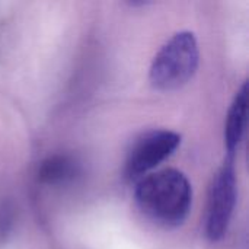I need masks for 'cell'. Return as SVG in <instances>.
Wrapping results in <instances>:
<instances>
[{
	"instance_id": "8992f818",
	"label": "cell",
	"mask_w": 249,
	"mask_h": 249,
	"mask_svg": "<svg viewBox=\"0 0 249 249\" xmlns=\"http://www.w3.org/2000/svg\"><path fill=\"white\" fill-rule=\"evenodd\" d=\"M77 174V163L63 155H55L48 159H45L39 168V179L50 185L64 184L70 179H73Z\"/></svg>"
},
{
	"instance_id": "277c9868",
	"label": "cell",
	"mask_w": 249,
	"mask_h": 249,
	"mask_svg": "<svg viewBox=\"0 0 249 249\" xmlns=\"http://www.w3.org/2000/svg\"><path fill=\"white\" fill-rule=\"evenodd\" d=\"M233 160L235 159L226 158L214 175L210 187L206 216V235L213 242L220 241L226 235L235 210L236 174Z\"/></svg>"
},
{
	"instance_id": "3957f363",
	"label": "cell",
	"mask_w": 249,
	"mask_h": 249,
	"mask_svg": "<svg viewBox=\"0 0 249 249\" xmlns=\"http://www.w3.org/2000/svg\"><path fill=\"white\" fill-rule=\"evenodd\" d=\"M181 144V136L171 130H152L137 137L127 152L124 175L128 181H139L166 160Z\"/></svg>"
},
{
	"instance_id": "6da1fadb",
	"label": "cell",
	"mask_w": 249,
	"mask_h": 249,
	"mask_svg": "<svg viewBox=\"0 0 249 249\" xmlns=\"http://www.w3.org/2000/svg\"><path fill=\"white\" fill-rule=\"evenodd\" d=\"M134 200L140 212L152 222L177 228L185 222L193 204V188L178 169H162L137 181Z\"/></svg>"
},
{
	"instance_id": "5b68a950",
	"label": "cell",
	"mask_w": 249,
	"mask_h": 249,
	"mask_svg": "<svg viewBox=\"0 0 249 249\" xmlns=\"http://www.w3.org/2000/svg\"><path fill=\"white\" fill-rule=\"evenodd\" d=\"M247 109H248V85L244 83L236 92V96L228 111L225 124V146L228 156L235 159V153L244 139L247 128Z\"/></svg>"
},
{
	"instance_id": "7a4b0ae2",
	"label": "cell",
	"mask_w": 249,
	"mask_h": 249,
	"mask_svg": "<svg viewBox=\"0 0 249 249\" xmlns=\"http://www.w3.org/2000/svg\"><path fill=\"white\" fill-rule=\"evenodd\" d=\"M198 44L193 32L182 31L168 39L150 66V82L159 90H175L194 76L198 67Z\"/></svg>"
}]
</instances>
